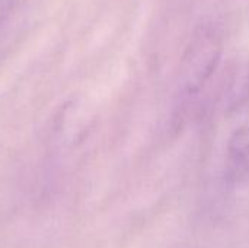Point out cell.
I'll return each instance as SVG.
<instances>
[{
    "instance_id": "6da1fadb",
    "label": "cell",
    "mask_w": 249,
    "mask_h": 248,
    "mask_svg": "<svg viewBox=\"0 0 249 248\" xmlns=\"http://www.w3.org/2000/svg\"><path fill=\"white\" fill-rule=\"evenodd\" d=\"M222 45V34L213 23H204L194 32L179 69V86L185 96H196L212 79L220 61Z\"/></svg>"
},
{
    "instance_id": "7a4b0ae2",
    "label": "cell",
    "mask_w": 249,
    "mask_h": 248,
    "mask_svg": "<svg viewBox=\"0 0 249 248\" xmlns=\"http://www.w3.org/2000/svg\"><path fill=\"white\" fill-rule=\"evenodd\" d=\"M229 168L236 178H249V127L238 129L228 146Z\"/></svg>"
},
{
    "instance_id": "3957f363",
    "label": "cell",
    "mask_w": 249,
    "mask_h": 248,
    "mask_svg": "<svg viewBox=\"0 0 249 248\" xmlns=\"http://www.w3.org/2000/svg\"><path fill=\"white\" fill-rule=\"evenodd\" d=\"M238 105L241 104H249V63L248 67H247V73L245 76L242 77V86H241V91H239V95H238Z\"/></svg>"
}]
</instances>
